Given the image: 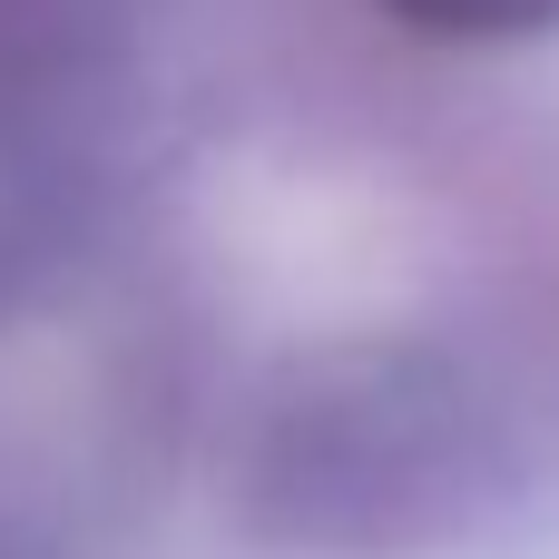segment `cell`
Here are the masks:
<instances>
[{"label": "cell", "mask_w": 559, "mask_h": 559, "mask_svg": "<svg viewBox=\"0 0 559 559\" xmlns=\"http://www.w3.org/2000/svg\"><path fill=\"white\" fill-rule=\"evenodd\" d=\"M413 29H442V39H540L559 29V0H393Z\"/></svg>", "instance_id": "6da1fadb"}]
</instances>
